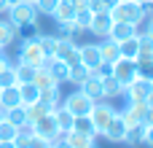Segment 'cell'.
<instances>
[{"instance_id": "1", "label": "cell", "mask_w": 153, "mask_h": 148, "mask_svg": "<svg viewBox=\"0 0 153 148\" xmlns=\"http://www.w3.org/2000/svg\"><path fill=\"white\" fill-rule=\"evenodd\" d=\"M110 16H113V22H129V24H143L145 22L143 5L134 3V0H118L110 8Z\"/></svg>"}, {"instance_id": "2", "label": "cell", "mask_w": 153, "mask_h": 148, "mask_svg": "<svg viewBox=\"0 0 153 148\" xmlns=\"http://www.w3.org/2000/svg\"><path fill=\"white\" fill-rule=\"evenodd\" d=\"M5 13H8V22H13V24H16V30L38 22V11H35V5H32V3H27V0H19V3L8 5V11H5Z\"/></svg>"}, {"instance_id": "3", "label": "cell", "mask_w": 153, "mask_h": 148, "mask_svg": "<svg viewBox=\"0 0 153 148\" xmlns=\"http://www.w3.org/2000/svg\"><path fill=\"white\" fill-rule=\"evenodd\" d=\"M19 62H27L32 67H43L46 54H43L38 38H22V43H19Z\"/></svg>"}, {"instance_id": "4", "label": "cell", "mask_w": 153, "mask_h": 148, "mask_svg": "<svg viewBox=\"0 0 153 148\" xmlns=\"http://www.w3.org/2000/svg\"><path fill=\"white\" fill-rule=\"evenodd\" d=\"M110 75H113L121 86H126V84H132V81L137 78V62L129 59V57H118L116 62H110Z\"/></svg>"}, {"instance_id": "5", "label": "cell", "mask_w": 153, "mask_h": 148, "mask_svg": "<svg viewBox=\"0 0 153 148\" xmlns=\"http://www.w3.org/2000/svg\"><path fill=\"white\" fill-rule=\"evenodd\" d=\"M62 108H67L73 116H89L91 108H94V100H89L81 89H75V92H70L67 97H62Z\"/></svg>"}, {"instance_id": "6", "label": "cell", "mask_w": 153, "mask_h": 148, "mask_svg": "<svg viewBox=\"0 0 153 148\" xmlns=\"http://www.w3.org/2000/svg\"><path fill=\"white\" fill-rule=\"evenodd\" d=\"M118 111L110 105V102H94V108H91V113H89V119H91V124H94V129H97V135H102V129L108 127V121L116 116Z\"/></svg>"}, {"instance_id": "7", "label": "cell", "mask_w": 153, "mask_h": 148, "mask_svg": "<svg viewBox=\"0 0 153 148\" xmlns=\"http://www.w3.org/2000/svg\"><path fill=\"white\" fill-rule=\"evenodd\" d=\"M110 27H113V16H110V11H97V13H91L89 32L97 35V40L108 38V35H110Z\"/></svg>"}, {"instance_id": "8", "label": "cell", "mask_w": 153, "mask_h": 148, "mask_svg": "<svg viewBox=\"0 0 153 148\" xmlns=\"http://www.w3.org/2000/svg\"><path fill=\"white\" fill-rule=\"evenodd\" d=\"M126 129H129L126 119H124L121 113H116V116L108 121V127L102 129V135H105L110 143H124V138H126Z\"/></svg>"}, {"instance_id": "9", "label": "cell", "mask_w": 153, "mask_h": 148, "mask_svg": "<svg viewBox=\"0 0 153 148\" xmlns=\"http://www.w3.org/2000/svg\"><path fill=\"white\" fill-rule=\"evenodd\" d=\"M54 57L65 59L67 65H78V62H81V54H78V43H75L73 38H59V43H56V51H54Z\"/></svg>"}, {"instance_id": "10", "label": "cell", "mask_w": 153, "mask_h": 148, "mask_svg": "<svg viewBox=\"0 0 153 148\" xmlns=\"http://www.w3.org/2000/svg\"><path fill=\"white\" fill-rule=\"evenodd\" d=\"M78 54H81V65H83L86 70L97 73V67L102 65V57H100L97 43H83V46H78Z\"/></svg>"}, {"instance_id": "11", "label": "cell", "mask_w": 153, "mask_h": 148, "mask_svg": "<svg viewBox=\"0 0 153 148\" xmlns=\"http://www.w3.org/2000/svg\"><path fill=\"white\" fill-rule=\"evenodd\" d=\"M43 67L54 75L56 84H70V65H67L65 59H59V57H48V59L43 62Z\"/></svg>"}, {"instance_id": "12", "label": "cell", "mask_w": 153, "mask_h": 148, "mask_svg": "<svg viewBox=\"0 0 153 148\" xmlns=\"http://www.w3.org/2000/svg\"><path fill=\"white\" fill-rule=\"evenodd\" d=\"M32 127H35V135H40V138H46V140H54V138L62 135L59 127H56V121H54V113L40 116L38 121H32Z\"/></svg>"}, {"instance_id": "13", "label": "cell", "mask_w": 153, "mask_h": 148, "mask_svg": "<svg viewBox=\"0 0 153 148\" xmlns=\"http://www.w3.org/2000/svg\"><path fill=\"white\" fill-rule=\"evenodd\" d=\"M78 89H81L89 100H94V102H97V100H105V97H102V78H100L97 73H89V75L78 84Z\"/></svg>"}, {"instance_id": "14", "label": "cell", "mask_w": 153, "mask_h": 148, "mask_svg": "<svg viewBox=\"0 0 153 148\" xmlns=\"http://www.w3.org/2000/svg\"><path fill=\"white\" fill-rule=\"evenodd\" d=\"M145 111H148V102H145V100H129L121 116H124L126 124L132 127V124H140V121L145 119Z\"/></svg>"}, {"instance_id": "15", "label": "cell", "mask_w": 153, "mask_h": 148, "mask_svg": "<svg viewBox=\"0 0 153 148\" xmlns=\"http://www.w3.org/2000/svg\"><path fill=\"white\" fill-rule=\"evenodd\" d=\"M124 94H126V100H148V94H151V81H145V78L137 75L132 84L124 86Z\"/></svg>"}, {"instance_id": "16", "label": "cell", "mask_w": 153, "mask_h": 148, "mask_svg": "<svg viewBox=\"0 0 153 148\" xmlns=\"http://www.w3.org/2000/svg\"><path fill=\"white\" fill-rule=\"evenodd\" d=\"M134 35H137V24H129V22H113L108 38H113L116 43H121V40H129V38H134Z\"/></svg>"}, {"instance_id": "17", "label": "cell", "mask_w": 153, "mask_h": 148, "mask_svg": "<svg viewBox=\"0 0 153 148\" xmlns=\"http://www.w3.org/2000/svg\"><path fill=\"white\" fill-rule=\"evenodd\" d=\"M16 105H22L19 84H16V86H0V108L8 111V108H16Z\"/></svg>"}, {"instance_id": "18", "label": "cell", "mask_w": 153, "mask_h": 148, "mask_svg": "<svg viewBox=\"0 0 153 148\" xmlns=\"http://www.w3.org/2000/svg\"><path fill=\"white\" fill-rule=\"evenodd\" d=\"M16 38H19L16 24H13V22H8V19H0V49L13 46V40H16Z\"/></svg>"}, {"instance_id": "19", "label": "cell", "mask_w": 153, "mask_h": 148, "mask_svg": "<svg viewBox=\"0 0 153 148\" xmlns=\"http://www.w3.org/2000/svg\"><path fill=\"white\" fill-rule=\"evenodd\" d=\"M97 49H100L102 62H116V59H118V43H116L113 38H102V40H97Z\"/></svg>"}, {"instance_id": "20", "label": "cell", "mask_w": 153, "mask_h": 148, "mask_svg": "<svg viewBox=\"0 0 153 148\" xmlns=\"http://www.w3.org/2000/svg\"><path fill=\"white\" fill-rule=\"evenodd\" d=\"M54 121H56V127H59V132H70L73 129V121H75V116L67 111V108H62V105H56L54 111Z\"/></svg>"}, {"instance_id": "21", "label": "cell", "mask_w": 153, "mask_h": 148, "mask_svg": "<svg viewBox=\"0 0 153 148\" xmlns=\"http://www.w3.org/2000/svg\"><path fill=\"white\" fill-rule=\"evenodd\" d=\"M134 59H153V35L137 32V57Z\"/></svg>"}, {"instance_id": "22", "label": "cell", "mask_w": 153, "mask_h": 148, "mask_svg": "<svg viewBox=\"0 0 153 148\" xmlns=\"http://www.w3.org/2000/svg\"><path fill=\"white\" fill-rule=\"evenodd\" d=\"M65 140L70 143V148H91L94 146V138H89V135H83V132H75V129L65 132Z\"/></svg>"}, {"instance_id": "23", "label": "cell", "mask_w": 153, "mask_h": 148, "mask_svg": "<svg viewBox=\"0 0 153 148\" xmlns=\"http://www.w3.org/2000/svg\"><path fill=\"white\" fill-rule=\"evenodd\" d=\"M118 94H124V86H121L113 75H105V78H102V97H105V100H116Z\"/></svg>"}, {"instance_id": "24", "label": "cell", "mask_w": 153, "mask_h": 148, "mask_svg": "<svg viewBox=\"0 0 153 148\" xmlns=\"http://www.w3.org/2000/svg\"><path fill=\"white\" fill-rule=\"evenodd\" d=\"M73 16H75V5L73 3H65V0H59V5L51 13L54 22H73Z\"/></svg>"}, {"instance_id": "25", "label": "cell", "mask_w": 153, "mask_h": 148, "mask_svg": "<svg viewBox=\"0 0 153 148\" xmlns=\"http://www.w3.org/2000/svg\"><path fill=\"white\" fill-rule=\"evenodd\" d=\"M19 94H22V105H32V102H38L40 89L32 81H27V84H19Z\"/></svg>"}, {"instance_id": "26", "label": "cell", "mask_w": 153, "mask_h": 148, "mask_svg": "<svg viewBox=\"0 0 153 148\" xmlns=\"http://www.w3.org/2000/svg\"><path fill=\"white\" fill-rule=\"evenodd\" d=\"M40 102H46L48 108H56V105H62V92H59V84L56 86H48V89H40V97H38Z\"/></svg>"}, {"instance_id": "27", "label": "cell", "mask_w": 153, "mask_h": 148, "mask_svg": "<svg viewBox=\"0 0 153 148\" xmlns=\"http://www.w3.org/2000/svg\"><path fill=\"white\" fill-rule=\"evenodd\" d=\"M73 24L78 32H89V24H91V11L83 5V8H75V16H73Z\"/></svg>"}, {"instance_id": "28", "label": "cell", "mask_w": 153, "mask_h": 148, "mask_svg": "<svg viewBox=\"0 0 153 148\" xmlns=\"http://www.w3.org/2000/svg\"><path fill=\"white\" fill-rule=\"evenodd\" d=\"M3 119H8L13 127H22V124H27V108H24V105L8 108V111H3Z\"/></svg>"}, {"instance_id": "29", "label": "cell", "mask_w": 153, "mask_h": 148, "mask_svg": "<svg viewBox=\"0 0 153 148\" xmlns=\"http://www.w3.org/2000/svg\"><path fill=\"white\" fill-rule=\"evenodd\" d=\"M145 140V124L140 121V124H132L129 129H126V138H124V143L126 146H140Z\"/></svg>"}, {"instance_id": "30", "label": "cell", "mask_w": 153, "mask_h": 148, "mask_svg": "<svg viewBox=\"0 0 153 148\" xmlns=\"http://www.w3.org/2000/svg\"><path fill=\"white\" fill-rule=\"evenodd\" d=\"M38 43H40V49H43V54H46V59H48V57H54L59 38H56V35H48V32H40V35H38Z\"/></svg>"}, {"instance_id": "31", "label": "cell", "mask_w": 153, "mask_h": 148, "mask_svg": "<svg viewBox=\"0 0 153 148\" xmlns=\"http://www.w3.org/2000/svg\"><path fill=\"white\" fill-rule=\"evenodd\" d=\"M24 108H27V121H30V124H32V121H38L40 116H46V113H51V111H54V108H48V105H46V102H40V100H38V102H32V105H24Z\"/></svg>"}, {"instance_id": "32", "label": "cell", "mask_w": 153, "mask_h": 148, "mask_svg": "<svg viewBox=\"0 0 153 148\" xmlns=\"http://www.w3.org/2000/svg\"><path fill=\"white\" fill-rule=\"evenodd\" d=\"M73 129H75V132H83V135H89V138H94V140H97V129H94V124H91V119H89V116H75Z\"/></svg>"}, {"instance_id": "33", "label": "cell", "mask_w": 153, "mask_h": 148, "mask_svg": "<svg viewBox=\"0 0 153 148\" xmlns=\"http://www.w3.org/2000/svg\"><path fill=\"white\" fill-rule=\"evenodd\" d=\"M32 84H35L38 89H48V86H56L54 75H51L46 67H38V70H35V78H32Z\"/></svg>"}, {"instance_id": "34", "label": "cell", "mask_w": 153, "mask_h": 148, "mask_svg": "<svg viewBox=\"0 0 153 148\" xmlns=\"http://www.w3.org/2000/svg\"><path fill=\"white\" fill-rule=\"evenodd\" d=\"M13 70H16L19 84H27V81H32V78H35V70H38V67H32V65H27V62H16V65H13Z\"/></svg>"}, {"instance_id": "35", "label": "cell", "mask_w": 153, "mask_h": 148, "mask_svg": "<svg viewBox=\"0 0 153 148\" xmlns=\"http://www.w3.org/2000/svg\"><path fill=\"white\" fill-rule=\"evenodd\" d=\"M118 57H129V59L137 57V35L129 38V40H121V43H118Z\"/></svg>"}, {"instance_id": "36", "label": "cell", "mask_w": 153, "mask_h": 148, "mask_svg": "<svg viewBox=\"0 0 153 148\" xmlns=\"http://www.w3.org/2000/svg\"><path fill=\"white\" fill-rule=\"evenodd\" d=\"M16 84H19L16 70H13V65H8V62H5V67L0 70V86H16Z\"/></svg>"}, {"instance_id": "37", "label": "cell", "mask_w": 153, "mask_h": 148, "mask_svg": "<svg viewBox=\"0 0 153 148\" xmlns=\"http://www.w3.org/2000/svg\"><path fill=\"white\" fill-rule=\"evenodd\" d=\"M8 140L16 143V127L8 119H0V143H8Z\"/></svg>"}, {"instance_id": "38", "label": "cell", "mask_w": 153, "mask_h": 148, "mask_svg": "<svg viewBox=\"0 0 153 148\" xmlns=\"http://www.w3.org/2000/svg\"><path fill=\"white\" fill-rule=\"evenodd\" d=\"M137 62V75L153 84V59H134Z\"/></svg>"}, {"instance_id": "39", "label": "cell", "mask_w": 153, "mask_h": 148, "mask_svg": "<svg viewBox=\"0 0 153 148\" xmlns=\"http://www.w3.org/2000/svg\"><path fill=\"white\" fill-rule=\"evenodd\" d=\"M89 73H91V70H86L81 62H78V65H70V84H75V86H78V84H81Z\"/></svg>"}, {"instance_id": "40", "label": "cell", "mask_w": 153, "mask_h": 148, "mask_svg": "<svg viewBox=\"0 0 153 148\" xmlns=\"http://www.w3.org/2000/svg\"><path fill=\"white\" fill-rule=\"evenodd\" d=\"M22 148H51V140H46V138H40V135H30Z\"/></svg>"}, {"instance_id": "41", "label": "cell", "mask_w": 153, "mask_h": 148, "mask_svg": "<svg viewBox=\"0 0 153 148\" xmlns=\"http://www.w3.org/2000/svg\"><path fill=\"white\" fill-rule=\"evenodd\" d=\"M78 30L73 22H56V38H73Z\"/></svg>"}, {"instance_id": "42", "label": "cell", "mask_w": 153, "mask_h": 148, "mask_svg": "<svg viewBox=\"0 0 153 148\" xmlns=\"http://www.w3.org/2000/svg\"><path fill=\"white\" fill-rule=\"evenodd\" d=\"M56 5H59V0H35V11L38 13H46V16H51Z\"/></svg>"}, {"instance_id": "43", "label": "cell", "mask_w": 153, "mask_h": 148, "mask_svg": "<svg viewBox=\"0 0 153 148\" xmlns=\"http://www.w3.org/2000/svg\"><path fill=\"white\" fill-rule=\"evenodd\" d=\"M86 8H89L91 13H97V11H105V5H102V0H86Z\"/></svg>"}, {"instance_id": "44", "label": "cell", "mask_w": 153, "mask_h": 148, "mask_svg": "<svg viewBox=\"0 0 153 148\" xmlns=\"http://www.w3.org/2000/svg\"><path fill=\"white\" fill-rule=\"evenodd\" d=\"M148 148H153V124H145V140H143Z\"/></svg>"}, {"instance_id": "45", "label": "cell", "mask_w": 153, "mask_h": 148, "mask_svg": "<svg viewBox=\"0 0 153 148\" xmlns=\"http://www.w3.org/2000/svg\"><path fill=\"white\" fill-rule=\"evenodd\" d=\"M116 3H118V0H102V5H105V11H110V8H113Z\"/></svg>"}, {"instance_id": "46", "label": "cell", "mask_w": 153, "mask_h": 148, "mask_svg": "<svg viewBox=\"0 0 153 148\" xmlns=\"http://www.w3.org/2000/svg\"><path fill=\"white\" fill-rule=\"evenodd\" d=\"M8 11V0H0V13H5Z\"/></svg>"}, {"instance_id": "47", "label": "cell", "mask_w": 153, "mask_h": 148, "mask_svg": "<svg viewBox=\"0 0 153 148\" xmlns=\"http://www.w3.org/2000/svg\"><path fill=\"white\" fill-rule=\"evenodd\" d=\"M0 148H16V143H13V140H8V143H0Z\"/></svg>"}, {"instance_id": "48", "label": "cell", "mask_w": 153, "mask_h": 148, "mask_svg": "<svg viewBox=\"0 0 153 148\" xmlns=\"http://www.w3.org/2000/svg\"><path fill=\"white\" fill-rule=\"evenodd\" d=\"M145 32H148V35H153V16L148 19V30H145Z\"/></svg>"}, {"instance_id": "49", "label": "cell", "mask_w": 153, "mask_h": 148, "mask_svg": "<svg viewBox=\"0 0 153 148\" xmlns=\"http://www.w3.org/2000/svg\"><path fill=\"white\" fill-rule=\"evenodd\" d=\"M145 102H148V105L153 108V84H151V94H148V100H145Z\"/></svg>"}, {"instance_id": "50", "label": "cell", "mask_w": 153, "mask_h": 148, "mask_svg": "<svg viewBox=\"0 0 153 148\" xmlns=\"http://www.w3.org/2000/svg\"><path fill=\"white\" fill-rule=\"evenodd\" d=\"M3 67H5V57H0V70H3Z\"/></svg>"}, {"instance_id": "51", "label": "cell", "mask_w": 153, "mask_h": 148, "mask_svg": "<svg viewBox=\"0 0 153 148\" xmlns=\"http://www.w3.org/2000/svg\"><path fill=\"white\" fill-rule=\"evenodd\" d=\"M13 3H19V0H8V5H13Z\"/></svg>"}, {"instance_id": "52", "label": "cell", "mask_w": 153, "mask_h": 148, "mask_svg": "<svg viewBox=\"0 0 153 148\" xmlns=\"http://www.w3.org/2000/svg\"><path fill=\"white\" fill-rule=\"evenodd\" d=\"M134 3H140V5H143V3H148V0H134Z\"/></svg>"}, {"instance_id": "53", "label": "cell", "mask_w": 153, "mask_h": 148, "mask_svg": "<svg viewBox=\"0 0 153 148\" xmlns=\"http://www.w3.org/2000/svg\"><path fill=\"white\" fill-rule=\"evenodd\" d=\"M27 3H32V5H35V0H27Z\"/></svg>"}, {"instance_id": "54", "label": "cell", "mask_w": 153, "mask_h": 148, "mask_svg": "<svg viewBox=\"0 0 153 148\" xmlns=\"http://www.w3.org/2000/svg\"><path fill=\"white\" fill-rule=\"evenodd\" d=\"M148 3H151V8H153V0H148Z\"/></svg>"}, {"instance_id": "55", "label": "cell", "mask_w": 153, "mask_h": 148, "mask_svg": "<svg viewBox=\"0 0 153 148\" xmlns=\"http://www.w3.org/2000/svg\"><path fill=\"white\" fill-rule=\"evenodd\" d=\"M0 57H3V49H0Z\"/></svg>"}, {"instance_id": "56", "label": "cell", "mask_w": 153, "mask_h": 148, "mask_svg": "<svg viewBox=\"0 0 153 148\" xmlns=\"http://www.w3.org/2000/svg\"><path fill=\"white\" fill-rule=\"evenodd\" d=\"M91 148H97V146H91Z\"/></svg>"}]
</instances>
